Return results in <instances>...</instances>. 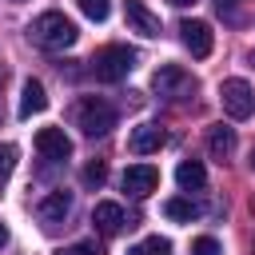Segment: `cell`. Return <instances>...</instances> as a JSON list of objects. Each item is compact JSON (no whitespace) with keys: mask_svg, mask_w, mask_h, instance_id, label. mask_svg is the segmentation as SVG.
I'll use <instances>...</instances> for the list:
<instances>
[{"mask_svg":"<svg viewBox=\"0 0 255 255\" xmlns=\"http://www.w3.org/2000/svg\"><path fill=\"white\" fill-rule=\"evenodd\" d=\"M28 36H32L40 48H48V52H64V48H72V44H76L80 28H76L64 12H44V16H36V20H32Z\"/></svg>","mask_w":255,"mask_h":255,"instance_id":"obj_1","label":"cell"},{"mask_svg":"<svg viewBox=\"0 0 255 255\" xmlns=\"http://www.w3.org/2000/svg\"><path fill=\"white\" fill-rule=\"evenodd\" d=\"M76 128H80L88 139L108 135V131L116 128V108H112L108 100H100V96H84V100L76 104Z\"/></svg>","mask_w":255,"mask_h":255,"instance_id":"obj_2","label":"cell"},{"mask_svg":"<svg viewBox=\"0 0 255 255\" xmlns=\"http://www.w3.org/2000/svg\"><path fill=\"white\" fill-rule=\"evenodd\" d=\"M131 68H135V48H128V44H104V48L92 56L96 80H108V84L124 80Z\"/></svg>","mask_w":255,"mask_h":255,"instance_id":"obj_3","label":"cell"},{"mask_svg":"<svg viewBox=\"0 0 255 255\" xmlns=\"http://www.w3.org/2000/svg\"><path fill=\"white\" fill-rule=\"evenodd\" d=\"M219 104H223V112L231 120H247L255 112V92H251V84L243 76H231V80L219 84Z\"/></svg>","mask_w":255,"mask_h":255,"instance_id":"obj_4","label":"cell"},{"mask_svg":"<svg viewBox=\"0 0 255 255\" xmlns=\"http://www.w3.org/2000/svg\"><path fill=\"white\" fill-rule=\"evenodd\" d=\"M151 88H155L159 96H171V100L195 96V80H191V72H183L179 64H163V68L151 76Z\"/></svg>","mask_w":255,"mask_h":255,"instance_id":"obj_5","label":"cell"},{"mask_svg":"<svg viewBox=\"0 0 255 255\" xmlns=\"http://www.w3.org/2000/svg\"><path fill=\"white\" fill-rule=\"evenodd\" d=\"M179 40H183V48H187L195 60L211 56V48H215V32H211L207 20H183V24H179Z\"/></svg>","mask_w":255,"mask_h":255,"instance_id":"obj_6","label":"cell"},{"mask_svg":"<svg viewBox=\"0 0 255 255\" xmlns=\"http://www.w3.org/2000/svg\"><path fill=\"white\" fill-rule=\"evenodd\" d=\"M155 187H159V171H155L151 163H131V167L124 171V191H128V195L147 199Z\"/></svg>","mask_w":255,"mask_h":255,"instance_id":"obj_7","label":"cell"},{"mask_svg":"<svg viewBox=\"0 0 255 255\" xmlns=\"http://www.w3.org/2000/svg\"><path fill=\"white\" fill-rule=\"evenodd\" d=\"M163 143H167V131H163L159 124H135L131 135H128V147H131L135 155H151V151H159Z\"/></svg>","mask_w":255,"mask_h":255,"instance_id":"obj_8","label":"cell"},{"mask_svg":"<svg viewBox=\"0 0 255 255\" xmlns=\"http://www.w3.org/2000/svg\"><path fill=\"white\" fill-rule=\"evenodd\" d=\"M92 223H96V231H100V235H120L124 227H131V223H128V215H124V207H120V203H112V199H104V203H96V207H92Z\"/></svg>","mask_w":255,"mask_h":255,"instance_id":"obj_9","label":"cell"},{"mask_svg":"<svg viewBox=\"0 0 255 255\" xmlns=\"http://www.w3.org/2000/svg\"><path fill=\"white\" fill-rule=\"evenodd\" d=\"M124 20H128V28L139 32V36H159V16H155L143 0H124Z\"/></svg>","mask_w":255,"mask_h":255,"instance_id":"obj_10","label":"cell"},{"mask_svg":"<svg viewBox=\"0 0 255 255\" xmlns=\"http://www.w3.org/2000/svg\"><path fill=\"white\" fill-rule=\"evenodd\" d=\"M36 151L44 159H68L72 155V139L64 135V128H40L36 131Z\"/></svg>","mask_w":255,"mask_h":255,"instance_id":"obj_11","label":"cell"},{"mask_svg":"<svg viewBox=\"0 0 255 255\" xmlns=\"http://www.w3.org/2000/svg\"><path fill=\"white\" fill-rule=\"evenodd\" d=\"M44 108H48V92H44V84H40V80H24V88H20V120L40 116Z\"/></svg>","mask_w":255,"mask_h":255,"instance_id":"obj_12","label":"cell"},{"mask_svg":"<svg viewBox=\"0 0 255 255\" xmlns=\"http://www.w3.org/2000/svg\"><path fill=\"white\" fill-rule=\"evenodd\" d=\"M68 211H72V195H68V191H48V195L40 199V207H36V215H40L44 223H60Z\"/></svg>","mask_w":255,"mask_h":255,"instance_id":"obj_13","label":"cell"},{"mask_svg":"<svg viewBox=\"0 0 255 255\" xmlns=\"http://www.w3.org/2000/svg\"><path fill=\"white\" fill-rule=\"evenodd\" d=\"M175 183H179L183 191H199V187L207 183V171H203V163H199V159H183V163L175 167Z\"/></svg>","mask_w":255,"mask_h":255,"instance_id":"obj_14","label":"cell"},{"mask_svg":"<svg viewBox=\"0 0 255 255\" xmlns=\"http://www.w3.org/2000/svg\"><path fill=\"white\" fill-rule=\"evenodd\" d=\"M207 147H211V155H215V159H227V155L235 151V128L215 124V128H211V135H207Z\"/></svg>","mask_w":255,"mask_h":255,"instance_id":"obj_15","label":"cell"},{"mask_svg":"<svg viewBox=\"0 0 255 255\" xmlns=\"http://www.w3.org/2000/svg\"><path fill=\"white\" fill-rule=\"evenodd\" d=\"M163 215H167V219H175V223H191V219L199 215V203H191V199L175 195V199H167V203H163Z\"/></svg>","mask_w":255,"mask_h":255,"instance_id":"obj_16","label":"cell"},{"mask_svg":"<svg viewBox=\"0 0 255 255\" xmlns=\"http://www.w3.org/2000/svg\"><path fill=\"white\" fill-rule=\"evenodd\" d=\"M128 255H171V243L163 239V235H147L143 243H135Z\"/></svg>","mask_w":255,"mask_h":255,"instance_id":"obj_17","label":"cell"},{"mask_svg":"<svg viewBox=\"0 0 255 255\" xmlns=\"http://www.w3.org/2000/svg\"><path fill=\"white\" fill-rule=\"evenodd\" d=\"M80 179H84V187H104V179H108V163H104V159H92V163H84Z\"/></svg>","mask_w":255,"mask_h":255,"instance_id":"obj_18","label":"cell"},{"mask_svg":"<svg viewBox=\"0 0 255 255\" xmlns=\"http://www.w3.org/2000/svg\"><path fill=\"white\" fill-rule=\"evenodd\" d=\"M211 4H215V12L223 16V24H239V20H243V4H247V0H211Z\"/></svg>","mask_w":255,"mask_h":255,"instance_id":"obj_19","label":"cell"},{"mask_svg":"<svg viewBox=\"0 0 255 255\" xmlns=\"http://www.w3.org/2000/svg\"><path fill=\"white\" fill-rule=\"evenodd\" d=\"M80 12H84L88 20H108V12H112V0H80Z\"/></svg>","mask_w":255,"mask_h":255,"instance_id":"obj_20","label":"cell"},{"mask_svg":"<svg viewBox=\"0 0 255 255\" xmlns=\"http://www.w3.org/2000/svg\"><path fill=\"white\" fill-rule=\"evenodd\" d=\"M12 163H16V147H12V143H4V147H0V187L8 183V175H12Z\"/></svg>","mask_w":255,"mask_h":255,"instance_id":"obj_21","label":"cell"},{"mask_svg":"<svg viewBox=\"0 0 255 255\" xmlns=\"http://www.w3.org/2000/svg\"><path fill=\"white\" fill-rule=\"evenodd\" d=\"M191 255H223V251H219V239H211V235H199V239L191 243Z\"/></svg>","mask_w":255,"mask_h":255,"instance_id":"obj_22","label":"cell"},{"mask_svg":"<svg viewBox=\"0 0 255 255\" xmlns=\"http://www.w3.org/2000/svg\"><path fill=\"white\" fill-rule=\"evenodd\" d=\"M64 255H104V247H100L96 239H80V243H72Z\"/></svg>","mask_w":255,"mask_h":255,"instance_id":"obj_23","label":"cell"},{"mask_svg":"<svg viewBox=\"0 0 255 255\" xmlns=\"http://www.w3.org/2000/svg\"><path fill=\"white\" fill-rule=\"evenodd\" d=\"M171 8H187V4H195V0H167Z\"/></svg>","mask_w":255,"mask_h":255,"instance_id":"obj_24","label":"cell"},{"mask_svg":"<svg viewBox=\"0 0 255 255\" xmlns=\"http://www.w3.org/2000/svg\"><path fill=\"white\" fill-rule=\"evenodd\" d=\"M4 243H8V227L0 223V247H4Z\"/></svg>","mask_w":255,"mask_h":255,"instance_id":"obj_25","label":"cell"},{"mask_svg":"<svg viewBox=\"0 0 255 255\" xmlns=\"http://www.w3.org/2000/svg\"><path fill=\"white\" fill-rule=\"evenodd\" d=\"M0 84H4V68H0Z\"/></svg>","mask_w":255,"mask_h":255,"instance_id":"obj_26","label":"cell"},{"mask_svg":"<svg viewBox=\"0 0 255 255\" xmlns=\"http://www.w3.org/2000/svg\"><path fill=\"white\" fill-rule=\"evenodd\" d=\"M251 167H255V151H251Z\"/></svg>","mask_w":255,"mask_h":255,"instance_id":"obj_27","label":"cell"}]
</instances>
